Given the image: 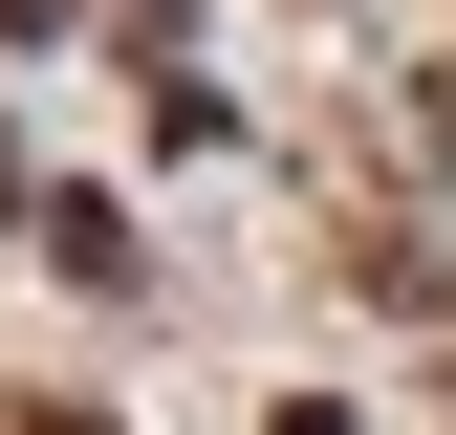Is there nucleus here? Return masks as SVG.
<instances>
[{"label": "nucleus", "mask_w": 456, "mask_h": 435, "mask_svg": "<svg viewBox=\"0 0 456 435\" xmlns=\"http://www.w3.org/2000/svg\"><path fill=\"white\" fill-rule=\"evenodd\" d=\"M22 435H87V414H22Z\"/></svg>", "instance_id": "f257e3e1"}]
</instances>
